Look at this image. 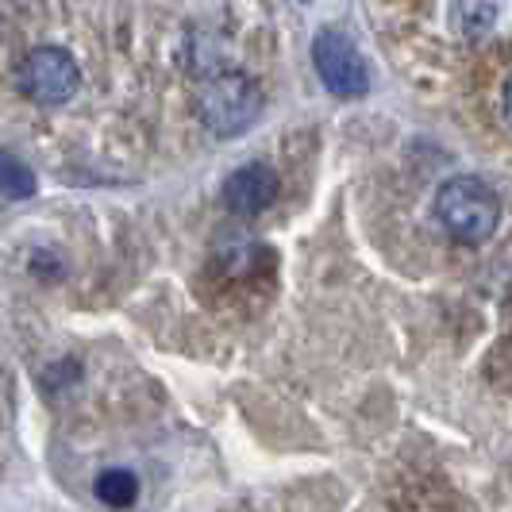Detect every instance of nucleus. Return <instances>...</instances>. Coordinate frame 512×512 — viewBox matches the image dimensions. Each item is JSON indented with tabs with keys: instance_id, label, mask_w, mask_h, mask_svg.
Here are the masks:
<instances>
[{
	"instance_id": "7ed1b4c3",
	"label": "nucleus",
	"mask_w": 512,
	"mask_h": 512,
	"mask_svg": "<svg viewBox=\"0 0 512 512\" xmlns=\"http://www.w3.org/2000/svg\"><path fill=\"white\" fill-rule=\"evenodd\" d=\"M16 85L27 101L35 104H70L81 93V66L74 62V54L62 47H39L20 62Z\"/></svg>"
},
{
	"instance_id": "1a4fd4ad",
	"label": "nucleus",
	"mask_w": 512,
	"mask_h": 512,
	"mask_svg": "<svg viewBox=\"0 0 512 512\" xmlns=\"http://www.w3.org/2000/svg\"><path fill=\"white\" fill-rule=\"evenodd\" d=\"M301 4H308V0H301Z\"/></svg>"
},
{
	"instance_id": "6e6552de",
	"label": "nucleus",
	"mask_w": 512,
	"mask_h": 512,
	"mask_svg": "<svg viewBox=\"0 0 512 512\" xmlns=\"http://www.w3.org/2000/svg\"><path fill=\"white\" fill-rule=\"evenodd\" d=\"M505 120H509V128H512V74H509V81H505Z\"/></svg>"
},
{
	"instance_id": "f257e3e1",
	"label": "nucleus",
	"mask_w": 512,
	"mask_h": 512,
	"mask_svg": "<svg viewBox=\"0 0 512 512\" xmlns=\"http://www.w3.org/2000/svg\"><path fill=\"white\" fill-rule=\"evenodd\" d=\"M436 220L455 243L478 247L501 224V201L482 178H451L436 189Z\"/></svg>"
},
{
	"instance_id": "423d86ee",
	"label": "nucleus",
	"mask_w": 512,
	"mask_h": 512,
	"mask_svg": "<svg viewBox=\"0 0 512 512\" xmlns=\"http://www.w3.org/2000/svg\"><path fill=\"white\" fill-rule=\"evenodd\" d=\"M93 493L101 497L108 509H131L135 497H139V478L131 470H124V466H112V470H104L101 478H97Z\"/></svg>"
},
{
	"instance_id": "f03ea898",
	"label": "nucleus",
	"mask_w": 512,
	"mask_h": 512,
	"mask_svg": "<svg viewBox=\"0 0 512 512\" xmlns=\"http://www.w3.org/2000/svg\"><path fill=\"white\" fill-rule=\"evenodd\" d=\"M262 112V93L247 74L224 70L201 81L197 89V116L216 139H235L251 128Z\"/></svg>"
},
{
	"instance_id": "20e7f679",
	"label": "nucleus",
	"mask_w": 512,
	"mask_h": 512,
	"mask_svg": "<svg viewBox=\"0 0 512 512\" xmlns=\"http://www.w3.org/2000/svg\"><path fill=\"white\" fill-rule=\"evenodd\" d=\"M312 62H316V74L324 81V89L339 101H359L370 93V74H366L359 47L339 27H324L312 39Z\"/></svg>"
},
{
	"instance_id": "0eeeda50",
	"label": "nucleus",
	"mask_w": 512,
	"mask_h": 512,
	"mask_svg": "<svg viewBox=\"0 0 512 512\" xmlns=\"http://www.w3.org/2000/svg\"><path fill=\"white\" fill-rule=\"evenodd\" d=\"M35 193V174L31 166H24L16 154L0 151V197L8 201H27Z\"/></svg>"
},
{
	"instance_id": "39448f33",
	"label": "nucleus",
	"mask_w": 512,
	"mask_h": 512,
	"mask_svg": "<svg viewBox=\"0 0 512 512\" xmlns=\"http://www.w3.org/2000/svg\"><path fill=\"white\" fill-rule=\"evenodd\" d=\"M274 201H278V174L262 162H247L224 181V205L235 216H258Z\"/></svg>"
}]
</instances>
